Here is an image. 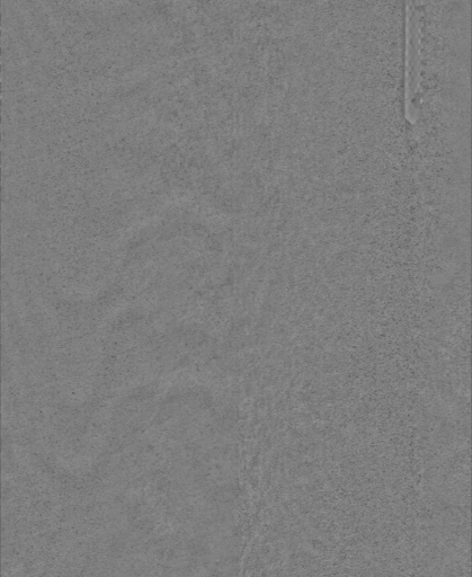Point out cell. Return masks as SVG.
Wrapping results in <instances>:
<instances>
[{
  "label": "cell",
  "instance_id": "obj_1",
  "mask_svg": "<svg viewBox=\"0 0 472 577\" xmlns=\"http://www.w3.org/2000/svg\"><path fill=\"white\" fill-rule=\"evenodd\" d=\"M420 26L418 20L413 17V11L409 10L407 25V73H406V108L407 119L414 122L417 118V110L414 105L418 88L421 81V47Z\"/></svg>",
  "mask_w": 472,
  "mask_h": 577
}]
</instances>
